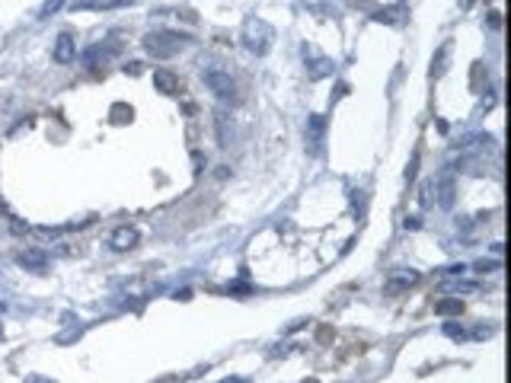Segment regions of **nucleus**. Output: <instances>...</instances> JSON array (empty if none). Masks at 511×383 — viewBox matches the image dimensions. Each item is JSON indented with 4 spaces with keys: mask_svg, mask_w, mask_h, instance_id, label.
<instances>
[{
    "mask_svg": "<svg viewBox=\"0 0 511 383\" xmlns=\"http://www.w3.org/2000/svg\"><path fill=\"white\" fill-rule=\"evenodd\" d=\"M77 58V45H74V36H58V42H54V61L58 64H71V61Z\"/></svg>",
    "mask_w": 511,
    "mask_h": 383,
    "instance_id": "4",
    "label": "nucleus"
},
{
    "mask_svg": "<svg viewBox=\"0 0 511 383\" xmlns=\"http://www.w3.org/2000/svg\"><path fill=\"white\" fill-rule=\"evenodd\" d=\"M224 383H243V380H240V377H237V380H224Z\"/></svg>",
    "mask_w": 511,
    "mask_h": 383,
    "instance_id": "14",
    "label": "nucleus"
},
{
    "mask_svg": "<svg viewBox=\"0 0 511 383\" xmlns=\"http://www.w3.org/2000/svg\"><path fill=\"white\" fill-rule=\"evenodd\" d=\"M61 3H64V0H45V7H42V16H52V13H58V10H61Z\"/></svg>",
    "mask_w": 511,
    "mask_h": 383,
    "instance_id": "13",
    "label": "nucleus"
},
{
    "mask_svg": "<svg viewBox=\"0 0 511 383\" xmlns=\"http://www.w3.org/2000/svg\"><path fill=\"white\" fill-rule=\"evenodd\" d=\"M435 310H438L441 316H447V313H460V310H464V303H460V301H441Z\"/></svg>",
    "mask_w": 511,
    "mask_h": 383,
    "instance_id": "11",
    "label": "nucleus"
},
{
    "mask_svg": "<svg viewBox=\"0 0 511 383\" xmlns=\"http://www.w3.org/2000/svg\"><path fill=\"white\" fill-rule=\"evenodd\" d=\"M307 128H310V144H316V141H320V135H323V119H320V115H313Z\"/></svg>",
    "mask_w": 511,
    "mask_h": 383,
    "instance_id": "10",
    "label": "nucleus"
},
{
    "mask_svg": "<svg viewBox=\"0 0 511 383\" xmlns=\"http://www.w3.org/2000/svg\"><path fill=\"white\" fill-rule=\"evenodd\" d=\"M179 38L182 36H173V32H157V36H147V52L154 54V58H170V54L179 52Z\"/></svg>",
    "mask_w": 511,
    "mask_h": 383,
    "instance_id": "2",
    "label": "nucleus"
},
{
    "mask_svg": "<svg viewBox=\"0 0 511 383\" xmlns=\"http://www.w3.org/2000/svg\"><path fill=\"white\" fill-rule=\"evenodd\" d=\"M218 131H221V144H230V135H227V115H218Z\"/></svg>",
    "mask_w": 511,
    "mask_h": 383,
    "instance_id": "12",
    "label": "nucleus"
},
{
    "mask_svg": "<svg viewBox=\"0 0 511 383\" xmlns=\"http://www.w3.org/2000/svg\"><path fill=\"white\" fill-rule=\"evenodd\" d=\"M135 243H138V230H135V227H121V230H115V236H112L115 249H131Z\"/></svg>",
    "mask_w": 511,
    "mask_h": 383,
    "instance_id": "5",
    "label": "nucleus"
},
{
    "mask_svg": "<svg viewBox=\"0 0 511 383\" xmlns=\"http://www.w3.org/2000/svg\"><path fill=\"white\" fill-rule=\"evenodd\" d=\"M438 202H441L444 208H451L454 204V182H441V195H438Z\"/></svg>",
    "mask_w": 511,
    "mask_h": 383,
    "instance_id": "9",
    "label": "nucleus"
},
{
    "mask_svg": "<svg viewBox=\"0 0 511 383\" xmlns=\"http://www.w3.org/2000/svg\"><path fill=\"white\" fill-rule=\"evenodd\" d=\"M20 262H23V265H32V269H42V265H45V253H38V249H29V253L20 255Z\"/></svg>",
    "mask_w": 511,
    "mask_h": 383,
    "instance_id": "8",
    "label": "nucleus"
},
{
    "mask_svg": "<svg viewBox=\"0 0 511 383\" xmlns=\"http://www.w3.org/2000/svg\"><path fill=\"white\" fill-rule=\"evenodd\" d=\"M202 80H205V87H208V90L214 93L218 99H224V103H237V99H240L237 80H233V77L227 74L224 68H205L202 70Z\"/></svg>",
    "mask_w": 511,
    "mask_h": 383,
    "instance_id": "1",
    "label": "nucleus"
},
{
    "mask_svg": "<svg viewBox=\"0 0 511 383\" xmlns=\"http://www.w3.org/2000/svg\"><path fill=\"white\" fill-rule=\"evenodd\" d=\"M413 281H415V275H413V271H403V275H397V278H390V281H387V291H390V294H397L399 287H409V285H413Z\"/></svg>",
    "mask_w": 511,
    "mask_h": 383,
    "instance_id": "7",
    "label": "nucleus"
},
{
    "mask_svg": "<svg viewBox=\"0 0 511 383\" xmlns=\"http://www.w3.org/2000/svg\"><path fill=\"white\" fill-rule=\"evenodd\" d=\"M154 83H157L163 93H176V87H179V80H176L173 74H166V70H154Z\"/></svg>",
    "mask_w": 511,
    "mask_h": 383,
    "instance_id": "6",
    "label": "nucleus"
},
{
    "mask_svg": "<svg viewBox=\"0 0 511 383\" xmlns=\"http://www.w3.org/2000/svg\"><path fill=\"white\" fill-rule=\"evenodd\" d=\"M269 29H265L262 23H256V20H249L246 23V48H253V52H265V45H269Z\"/></svg>",
    "mask_w": 511,
    "mask_h": 383,
    "instance_id": "3",
    "label": "nucleus"
}]
</instances>
